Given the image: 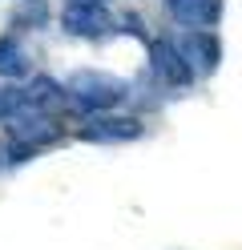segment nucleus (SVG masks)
I'll use <instances>...</instances> for the list:
<instances>
[{
  "label": "nucleus",
  "mask_w": 242,
  "mask_h": 250,
  "mask_svg": "<svg viewBox=\"0 0 242 250\" xmlns=\"http://www.w3.org/2000/svg\"><path fill=\"white\" fill-rule=\"evenodd\" d=\"M186 33H214L222 21V0H161Z\"/></svg>",
  "instance_id": "obj_6"
},
{
  "label": "nucleus",
  "mask_w": 242,
  "mask_h": 250,
  "mask_svg": "<svg viewBox=\"0 0 242 250\" xmlns=\"http://www.w3.org/2000/svg\"><path fill=\"white\" fill-rule=\"evenodd\" d=\"M174 44H177V53H182L186 69L194 73V81H198V77H210L222 65V44H218L214 33H182V37H174Z\"/></svg>",
  "instance_id": "obj_4"
},
{
  "label": "nucleus",
  "mask_w": 242,
  "mask_h": 250,
  "mask_svg": "<svg viewBox=\"0 0 242 250\" xmlns=\"http://www.w3.org/2000/svg\"><path fill=\"white\" fill-rule=\"evenodd\" d=\"M8 133H12V146H24L37 153L41 146H53L65 137V125L53 117V113H41V109H24L8 121Z\"/></svg>",
  "instance_id": "obj_2"
},
{
  "label": "nucleus",
  "mask_w": 242,
  "mask_h": 250,
  "mask_svg": "<svg viewBox=\"0 0 242 250\" xmlns=\"http://www.w3.org/2000/svg\"><path fill=\"white\" fill-rule=\"evenodd\" d=\"M69 4H105V0H69Z\"/></svg>",
  "instance_id": "obj_12"
},
{
  "label": "nucleus",
  "mask_w": 242,
  "mask_h": 250,
  "mask_svg": "<svg viewBox=\"0 0 242 250\" xmlns=\"http://www.w3.org/2000/svg\"><path fill=\"white\" fill-rule=\"evenodd\" d=\"M150 53H154V73H157L166 85H190V81H194V73L186 69V61H182V53H177L174 37L150 41Z\"/></svg>",
  "instance_id": "obj_7"
},
{
  "label": "nucleus",
  "mask_w": 242,
  "mask_h": 250,
  "mask_svg": "<svg viewBox=\"0 0 242 250\" xmlns=\"http://www.w3.org/2000/svg\"><path fill=\"white\" fill-rule=\"evenodd\" d=\"M141 133H145V125H141L137 117H117V113L89 117V121L77 129L81 142H93V146H125V142H137Z\"/></svg>",
  "instance_id": "obj_3"
},
{
  "label": "nucleus",
  "mask_w": 242,
  "mask_h": 250,
  "mask_svg": "<svg viewBox=\"0 0 242 250\" xmlns=\"http://www.w3.org/2000/svg\"><path fill=\"white\" fill-rule=\"evenodd\" d=\"M61 24H65V33L85 37V41H97V37L113 33V17L105 12V4H65Z\"/></svg>",
  "instance_id": "obj_5"
},
{
  "label": "nucleus",
  "mask_w": 242,
  "mask_h": 250,
  "mask_svg": "<svg viewBox=\"0 0 242 250\" xmlns=\"http://www.w3.org/2000/svg\"><path fill=\"white\" fill-rule=\"evenodd\" d=\"M28 73V53L16 37H0V81H12V77Z\"/></svg>",
  "instance_id": "obj_9"
},
{
  "label": "nucleus",
  "mask_w": 242,
  "mask_h": 250,
  "mask_svg": "<svg viewBox=\"0 0 242 250\" xmlns=\"http://www.w3.org/2000/svg\"><path fill=\"white\" fill-rule=\"evenodd\" d=\"M125 81L113 73H97V69H81L69 77V85H65V101H69L77 113H89V117H101L109 113L113 105L125 101Z\"/></svg>",
  "instance_id": "obj_1"
},
{
  "label": "nucleus",
  "mask_w": 242,
  "mask_h": 250,
  "mask_svg": "<svg viewBox=\"0 0 242 250\" xmlns=\"http://www.w3.org/2000/svg\"><path fill=\"white\" fill-rule=\"evenodd\" d=\"M28 101H24V89L12 85V81H0V121H12L16 113H24Z\"/></svg>",
  "instance_id": "obj_11"
},
{
  "label": "nucleus",
  "mask_w": 242,
  "mask_h": 250,
  "mask_svg": "<svg viewBox=\"0 0 242 250\" xmlns=\"http://www.w3.org/2000/svg\"><path fill=\"white\" fill-rule=\"evenodd\" d=\"M24 101H28V109L48 113L53 105L65 101V85H57L53 77H32V85H24Z\"/></svg>",
  "instance_id": "obj_8"
},
{
  "label": "nucleus",
  "mask_w": 242,
  "mask_h": 250,
  "mask_svg": "<svg viewBox=\"0 0 242 250\" xmlns=\"http://www.w3.org/2000/svg\"><path fill=\"white\" fill-rule=\"evenodd\" d=\"M44 21H48V4L44 0H21L16 12H12L16 28H44Z\"/></svg>",
  "instance_id": "obj_10"
}]
</instances>
